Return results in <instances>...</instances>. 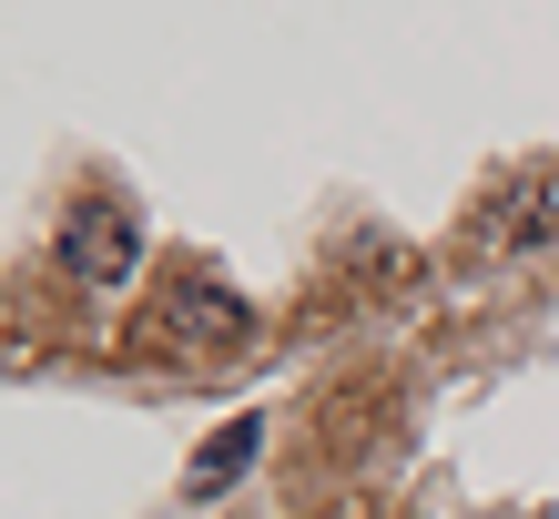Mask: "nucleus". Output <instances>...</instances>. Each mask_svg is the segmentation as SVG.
Wrapping results in <instances>:
<instances>
[{"instance_id": "3", "label": "nucleus", "mask_w": 559, "mask_h": 519, "mask_svg": "<svg viewBox=\"0 0 559 519\" xmlns=\"http://www.w3.org/2000/svg\"><path fill=\"white\" fill-rule=\"evenodd\" d=\"M559 235V174H530L519 193H499V204L478 214V245L488 255H530V245H549Z\"/></svg>"}, {"instance_id": "1", "label": "nucleus", "mask_w": 559, "mask_h": 519, "mask_svg": "<svg viewBox=\"0 0 559 519\" xmlns=\"http://www.w3.org/2000/svg\"><path fill=\"white\" fill-rule=\"evenodd\" d=\"M61 275L82 285V296H122V285L143 275V224L122 204H72V224H61Z\"/></svg>"}, {"instance_id": "4", "label": "nucleus", "mask_w": 559, "mask_h": 519, "mask_svg": "<svg viewBox=\"0 0 559 519\" xmlns=\"http://www.w3.org/2000/svg\"><path fill=\"white\" fill-rule=\"evenodd\" d=\"M254 448H265V417H235V428H214L204 448H193V469H183V499H224V489L254 469Z\"/></svg>"}, {"instance_id": "2", "label": "nucleus", "mask_w": 559, "mask_h": 519, "mask_svg": "<svg viewBox=\"0 0 559 519\" xmlns=\"http://www.w3.org/2000/svg\"><path fill=\"white\" fill-rule=\"evenodd\" d=\"M163 327H174L183 346H245V337H254V316H245V296H235V285L183 275V285H174V306H163Z\"/></svg>"}]
</instances>
